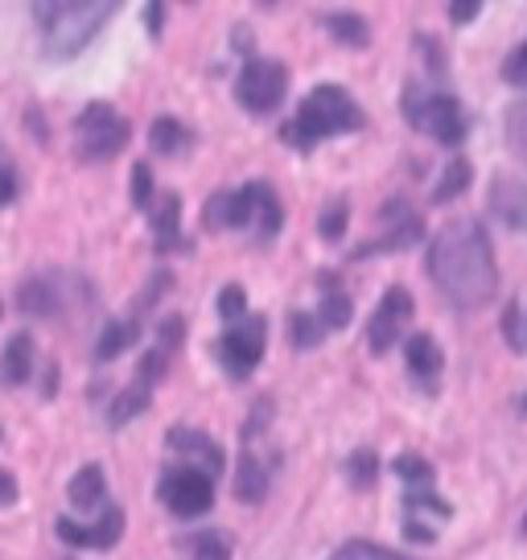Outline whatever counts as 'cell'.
Returning <instances> with one entry per match:
<instances>
[{"instance_id":"27","label":"cell","mask_w":527,"mask_h":560,"mask_svg":"<svg viewBox=\"0 0 527 560\" xmlns=\"http://www.w3.org/2000/svg\"><path fill=\"white\" fill-rule=\"evenodd\" d=\"M177 214H181V202H177V194H169V198L161 202L157 214H153V223H157V235H161V244H165V247L177 240Z\"/></svg>"},{"instance_id":"3","label":"cell","mask_w":527,"mask_h":560,"mask_svg":"<svg viewBox=\"0 0 527 560\" xmlns=\"http://www.w3.org/2000/svg\"><path fill=\"white\" fill-rule=\"evenodd\" d=\"M363 128V107L354 104L342 88H314L297 107V120L284 128V137L309 149L317 140L338 137V132H359Z\"/></svg>"},{"instance_id":"40","label":"cell","mask_w":527,"mask_h":560,"mask_svg":"<svg viewBox=\"0 0 527 560\" xmlns=\"http://www.w3.org/2000/svg\"><path fill=\"white\" fill-rule=\"evenodd\" d=\"M181 334H186V326H181V317H165L157 326V338H161V350L169 354V350L181 347Z\"/></svg>"},{"instance_id":"2","label":"cell","mask_w":527,"mask_h":560,"mask_svg":"<svg viewBox=\"0 0 527 560\" xmlns=\"http://www.w3.org/2000/svg\"><path fill=\"white\" fill-rule=\"evenodd\" d=\"M112 13H116L112 0H95V4H83V0L34 4V18L42 25V34H46V54L50 58H74L112 21Z\"/></svg>"},{"instance_id":"5","label":"cell","mask_w":527,"mask_h":560,"mask_svg":"<svg viewBox=\"0 0 527 560\" xmlns=\"http://www.w3.org/2000/svg\"><path fill=\"white\" fill-rule=\"evenodd\" d=\"M132 137V128L124 120L120 112L104 100H95V104L83 107V116L74 120V140H79V153L87 161H104V158H116L124 144Z\"/></svg>"},{"instance_id":"4","label":"cell","mask_w":527,"mask_h":560,"mask_svg":"<svg viewBox=\"0 0 527 560\" xmlns=\"http://www.w3.org/2000/svg\"><path fill=\"white\" fill-rule=\"evenodd\" d=\"M405 120L412 128H421L429 137L457 144L466 137V116L454 95H441V91H424L421 83H408L405 88Z\"/></svg>"},{"instance_id":"42","label":"cell","mask_w":527,"mask_h":560,"mask_svg":"<svg viewBox=\"0 0 527 560\" xmlns=\"http://www.w3.org/2000/svg\"><path fill=\"white\" fill-rule=\"evenodd\" d=\"M9 503H17V478L9 470H0V508H9Z\"/></svg>"},{"instance_id":"11","label":"cell","mask_w":527,"mask_h":560,"mask_svg":"<svg viewBox=\"0 0 527 560\" xmlns=\"http://www.w3.org/2000/svg\"><path fill=\"white\" fill-rule=\"evenodd\" d=\"M30 375H34V338L30 334H13L4 354H0V380L9 387H21L30 384Z\"/></svg>"},{"instance_id":"32","label":"cell","mask_w":527,"mask_h":560,"mask_svg":"<svg viewBox=\"0 0 527 560\" xmlns=\"http://www.w3.org/2000/svg\"><path fill=\"white\" fill-rule=\"evenodd\" d=\"M330 560H400L396 552H387L379 544H367V540H351L347 548H338Z\"/></svg>"},{"instance_id":"25","label":"cell","mask_w":527,"mask_h":560,"mask_svg":"<svg viewBox=\"0 0 527 560\" xmlns=\"http://www.w3.org/2000/svg\"><path fill=\"white\" fill-rule=\"evenodd\" d=\"M347 478H351L359 490H367L375 478H379V457L371 454V450H359V454L347 462Z\"/></svg>"},{"instance_id":"44","label":"cell","mask_w":527,"mask_h":560,"mask_svg":"<svg viewBox=\"0 0 527 560\" xmlns=\"http://www.w3.org/2000/svg\"><path fill=\"white\" fill-rule=\"evenodd\" d=\"M13 194H17V182H13L9 170H0V207H9V202H13Z\"/></svg>"},{"instance_id":"14","label":"cell","mask_w":527,"mask_h":560,"mask_svg":"<svg viewBox=\"0 0 527 560\" xmlns=\"http://www.w3.org/2000/svg\"><path fill=\"white\" fill-rule=\"evenodd\" d=\"M169 445H174V450H181V454L202 457V462H207V474L223 470V450H219L207 433H194V429H169Z\"/></svg>"},{"instance_id":"34","label":"cell","mask_w":527,"mask_h":560,"mask_svg":"<svg viewBox=\"0 0 527 560\" xmlns=\"http://www.w3.org/2000/svg\"><path fill=\"white\" fill-rule=\"evenodd\" d=\"M219 314L227 317V322H244L247 317V298L239 284H227V289L219 293Z\"/></svg>"},{"instance_id":"7","label":"cell","mask_w":527,"mask_h":560,"mask_svg":"<svg viewBox=\"0 0 527 560\" xmlns=\"http://www.w3.org/2000/svg\"><path fill=\"white\" fill-rule=\"evenodd\" d=\"M161 499H165V508L174 511V515H181V520L207 515L214 503V478L207 470H194V466L169 470L161 478Z\"/></svg>"},{"instance_id":"21","label":"cell","mask_w":527,"mask_h":560,"mask_svg":"<svg viewBox=\"0 0 527 560\" xmlns=\"http://www.w3.org/2000/svg\"><path fill=\"white\" fill-rule=\"evenodd\" d=\"M421 231H424L421 219H417V214H405V219H400V228L387 231L379 244L363 247V256H367V252H400V247H412L417 240H421Z\"/></svg>"},{"instance_id":"37","label":"cell","mask_w":527,"mask_h":560,"mask_svg":"<svg viewBox=\"0 0 527 560\" xmlns=\"http://www.w3.org/2000/svg\"><path fill=\"white\" fill-rule=\"evenodd\" d=\"M503 79H507L511 88H527V46L507 54V62H503Z\"/></svg>"},{"instance_id":"24","label":"cell","mask_w":527,"mask_h":560,"mask_svg":"<svg viewBox=\"0 0 527 560\" xmlns=\"http://www.w3.org/2000/svg\"><path fill=\"white\" fill-rule=\"evenodd\" d=\"M351 298L347 293H335V289H326V301H321V310H317V317H321V326L326 330H342L347 322H351Z\"/></svg>"},{"instance_id":"6","label":"cell","mask_w":527,"mask_h":560,"mask_svg":"<svg viewBox=\"0 0 527 560\" xmlns=\"http://www.w3.org/2000/svg\"><path fill=\"white\" fill-rule=\"evenodd\" d=\"M284 91H289V70H284V62H272V58H251L235 79V100L256 116L281 104Z\"/></svg>"},{"instance_id":"17","label":"cell","mask_w":527,"mask_h":560,"mask_svg":"<svg viewBox=\"0 0 527 560\" xmlns=\"http://www.w3.org/2000/svg\"><path fill=\"white\" fill-rule=\"evenodd\" d=\"M326 30H330L335 42L351 46V50H367L371 46V25L363 18H354V13H335V18H326Z\"/></svg>"},{"instance_id":"33","label":"cell","mask_w":527,"mask_h":560,"mask_svg":"<svg viewBox=\"0 0 527 560\" xmlns=\"http://www.w3.org/2000/svg\"><path fill=\"white\" fill-rule=\"evenodd\" d=\"M21 301H25V310L30 314H50L54 310V293L46 280H30L25 289H21Z\"/></svg>"},{"instance_id":"38","label":"cell","mask_w":527,"mask_h":560,"mask_svg":"<svg viewBox=\"0 0 527 560\" xmlns=\"http://www.w3.org/2000/svg\"><path fill=\"white\" fill-rule=\"evenodd\" d=\"M207 228H231V194H211L207 202Z\"/></svg>"},{"instance_id":"13","label":"cell","mask_w":527,"mask_h":560,"mask_svg":"<svg viewBox=\"0 0 527 560\" xmlns=\"http://www.w3.org/2000/svg\"><path fill=\"white\" fill-rule=\"evenodd\" d=\"M405 354H408V371L421 375V380H433V375L445 368V354H441V347L433 342V334H412Z\"/></svg>"},{"instance_id":"19","label":"cell","mask_w":527,"mask_h":560,"mask_svg":"<svg viewBox=\"0 0 527 560\" xmlns=\"http://www.w3.org/2000/svg\"><path fill=\"white\" fill-rule=\"evenodd\" d=\"M132 338H137V322H107L104 334H99V347H95L99 363H112L116 354H124L132 347Z\"/></svg>"},{"instance_id":"23","label":"cell","mask_w":527,"mask_h":560,"mask_svg":"<svg viewBox=\"0 0 527 560\" xmlns=\"http://www.w3.org/2000/svg\"><path fill=\"white\" fill-rule=\"evenodd\" d=\"M149 144H153V153H165V158H174L177 149L186 144V128L177 120H157L149 128Z\"/></svg>"},{"instance_id":"43","label":"cell","mask_w":527,"mask_h":560,"mask_svg":"<svg viewBox=\"0 0 527 560\" xmlns=\"http://www.w3.org/2000/svg\"><path fill=\"white\" fill-rule=\"evenodd\" d=\"M405 536H408V540H417V544H433V527H424V524H417V520H408Z\"/></svg>"},{"instance_id":"28","label":"cell","mask_w":527,"mask_h":560,"mask_svg":"<svg viewBox=\"0 0 527 560\" xmlns=\"http://www.w3.org/2000/svg\"><path fill=\"white\" fill-rule=\"evenodd\" d=\"M256 223V186L231 194V228H251Z\"/></svg>"},{"instance_id":"10","label":"cell","mask_w":527,"mask_h":560,"mask_svg":"<svg viewBox=\"0 0 527 560\" xmlns=\"http://www.w3.org/2000/svg\"><path fill=\"white\" fill-rule=\"evenodd\" d=\"M491 210L503 219V228L527 231V182L515 174H494L491 182Z\"/></svg>"},{"instance_id":"41","label":"cell","mask_w":527,"mask_h":560,"mask_svg":"<svg viewBox=\"0 0 527 560\" xmlns=\"http://www.w3.org/2000/svg\"><path fill=\"white\" fill-rule=\"evenodd\" d=\"M478 13H482V0H454V4H449V18H454L457 25H470Z\"/></svg>"},{"instance_id":"36","label":"cell","mask_w":527,"mask_h":560,"mask_svg":"<svg viewBox=\"0 0 527 560\" xmlns=\"http://www.w3.org/2000/svg\"><path fill=\"white\" fill-rule=\"evenodd\" d=\"M165 363H169V354H165L161 347H153V350H149V354L141 359V375H137V384L153 387V384L161 380V375H165Z\"/></svg>"},{"instance_id":"45","label":"cell","mask_w":527,"mask_h":560,"mask_svg":"<svg viewBox=\"0 0 527 560\" xmlns=\"http://www.w3.org/2000/svg\"><path fill=\"white\" fill-rule=\"evenodd\" d=\"M161 13H165V4H149V13H144V25H149L153 34L161 30Z\"/></svg>"},{"instance_id":"22","label":"cell","mask_w":527,"mask_h":560,"mask_svg":"<svg viewBox=\"0 0 527 560\" xmlns=\"http://www.w3.org/2000/svg\"><path fill=\"white\" fill-rule=\"evenodd\" d=\"M470 186V161H461L457 158L445 174H441V182L433 186V202H454L457 194Z\"/></svg>"},{"instance_id":"15","label":"cell","mask_w":527,"mask_h":560,"mask_svg":"<svg viewBox=\"0 0 527 560\" xmlns=\"http://www.w3.org/2000/svg\"><path fill=\"white\" fill-rule=\"evenodd\" d=\"M268 494V470L251 454L239 457V474H235V499L239 503H260Z\"/></svg>"},{"instance_id":"8","label":"cell","mask_w":527,"mask_h":560,"mask_svg":"<svg viewBox=\"0 0 527 560\" xmlns=\"http://www.w3.org/2000/svg\"><path fill=\"white\" fill-rule=\"evenodd\" d=\"M264 342H268V322L264 317H244V322H235L223 338H219V363L235 375V380H244L256 371V363L264 359Z\"/></svg>"},{"instance_id":"31","label":"cell","mask_w":527,"mask_h":560,"mask_svg":"<svg viewBox=\"0 0 527 560\" xmlns=\"http://www.w3.org/2000/svg\"><path fill=\"white\" fill-rule=\"evenodd\" d=\"M347 223H351V207H347V202H330L317 228H321L326 240H342V235H347Z\"/></svg>"},{"instance_id":"46","label":"cell","mask_w":527,"mask_h":560,"mask_svg":"<svg viewBox=\"0 0 527 560\" xmlns=\"http://www.w3.org/2000/svg\"><path fill=\"white\" fill-rule=\"evenodd\" d=\"M235 37H239V42H235V50H251V34H244V30H235Z\"/></svg>"},{"instance_id":"20","label":"cell","mask_w":527,"mask_h":560,"mask_svg":"<svg viewBox=\"0 0 527 560\" xmlns=\"http://www.w3.org/2000/svg\"><path fill=\"white\" fill-rule=\"evenodd\" d=\"M124 532V511L120 508H104L99 520L87 527V548H116Z\"/></svg>"},{"instance_id":"35","label":"cell","mask_w":527,"mask_h":560,"mask_svg":"<svg viewBox=\"0 0 527 560\" xmlns=\"http://www.w3.org/2000/svg\"><path fill=\"white\" fill-rule=\"evenodd\" d=\"M149 198H153V170H149V161H137L132 165V202L149 210Z\"/></svg>"},{"instance_id":"30","label":"cell","mask_w":527,"mask_h":560,"mask_svg":"<svg viewBox=\"0 0 527 560\" xmlns=\"http://www.w3.org/2000/svg\"><path fill=\"white\" fill-rule=\"evenodd\" d=\"M396 474L405 478V482H417V487H429L433 482V466L417 454H400L396 457Z\"/></svg>"},{"instance_id":"16","label":"cell","mask_w":527,"mask_h":560,"mask_svg":"<svg viewBox=\"0 0 527 560\" xmlns=\"http://www.w3.org/2000/svg\"><path fill=\"white\" fill-rule=\"evenodd\" d=\"M141 412H149V387L132 384V387H124L120 396L112 400V408H107V424H112V429H120V424L137 420Z\"/></svg>"},{"instance_id":"18","label":"cell","mask_w":527,"mask_h":560,"mask_svg":"<svg viewBox=\"0 0 527 560\" xmlns=\"http://www.w3.org/2000/svg\"><path fill=\"white\" fill-rule=\"evenodd\" d=\"M281 223H284V210L277 202V194L256 182V231H260V240H272L281 231Z\"/></svg>"},{"instance_id":"39","label":"cell","mask_w":527,"mask_h":560,"mask_svg":"<svg viewBox=\"0 0 527 560\" xmlns=\"http://www.w3.org/2000/svg\"><path fill=\"white\" fill-rule=\"evenodd\" d=\"M503 334H507V347L511 350H524L527 334H524V322H519V305H511L507 314H503Z\"/></svg>"},{"instance_id":"9","label":"cell","mask_w":527,"mask_h":560,"mask_svg":"<svg viewBox=\"0 0 527 560\" xmlns=\"http://www.w3.org/2000/svg\"><path fill=\"white\" fill-rule=\"evenodd\" d=\"M412 310H417V305H412V293H408V289H387L367 326V347L375 350V354H384V350L396 347V338H405V326H408V317H412Z\"/></svg>"},{"instance_id":"12","label":"cell","mask_w":527,"mask_h":560,"mask_svg":"<svg viewBox=\"0 0 527 560\" xmlns=\"http://www.w3.org/2000/svg\"><path fill=\"white\" fill-rule=\"evenodd\" d=\"M67 499H71V508L79 511H104L107 503V478L104 470L91 462V466H83V470L71 478V487H67Z\"/></svg>"},{"instance_id":"29","label":"cell","mask_w":527,"mask_h":560,"mask_svg":"<svg viewBox=\"0 0 527 560\" xmlns=\"http://www.w3.org/2000/svg\"><path fill=\"white\" fill-rule=\"evenodd\" d=\"M321 334H326L321 317H314V314H293V342H297L301 350L317 347V342H321Z\"/></svg>"},{"instance_id":"1","label":"cell","mask_w":527,"mask_h":560,"mask_svg":"<svg viewBox=\"0 0 527 560\" xmlns=\"http://www.w3.org/2000/svg\"><path fill=\"white\" fill-rule=\"evenodd\" d=\"M429 272L457 310H482L499 289L491 240L478 219H454L429 247Z\"/></svg>"},{"instance_id":"26","label":"cell","mask_w":527,"mask_h":560,"mask_svg":"<svg viewBox=\"0 0 527 560\" xmlns=\"http://www.w3.org/2000/svg\"><path fill=\"white\" fill-rule=\"evenodd\" d=\"M194 560H231V540L223 532H202L194 540Z\"/></svg>"}]
</instances>
